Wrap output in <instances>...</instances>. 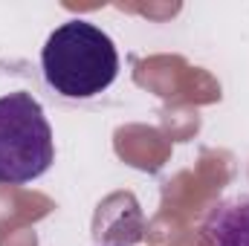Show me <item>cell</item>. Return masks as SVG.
Instances as JSON below:
<instances>
[{
    "label": "cell",
    "instance_id": "1",
    "mask_svg": "<svg viewBox=\"0 0 249 246\" xmlns=\"http://www.w3.org/2000/svg\"><path fill=\"white\" fill-rule=\"evenodd\" d=\"M41 72L53 93L70 102H84L116 81L119 53L113 38L90 20H67L41 50Z\"/></svg>",
    "mask_w": 249,
    "mask_h": 246
},
{
    "label": "cell",
    "instance_id": "2",
    "mask_svg": "<svg viewBox=\"0 0 249 246\" xmlns=\"http://www.w3.org/2000/svg\"><path fill=\"white\" fill-rule=\"evenodd\" d=\"M55 162L53 127L32 93L0 96V183L26 185Z\"/></svg>",
    "mask_w": 249,
    "mask_h": 246
},
{
    "label": "cell",
    "instance_id": "4",
    "mask_svg": "<svg viewBox=\"0 0 249 246\" xmlns=\"http://www.w3.org/2000/svg\"><path fill=\"white\" fill-rule=\"evenodd\" d=\"M107 246H119V244H107Z\"/></svg>",
    "mask_w": 249,
    "mask_h": 246
},
{
    "label": "cell",
    "instance_id": "3",
    "mask_svg": "<svg viewBox=\"0 0 249 246\" xmlns=\"http://www.w3.org/2000/svg\"><path fill=\"white\" fill-rule=\"evenodd\" d=\"M200 244L249 246V197H232L217 203L200 226Z\"/></svg>",
    "mask_w": 249,
    "mask_h": 246
}]
</instances>
